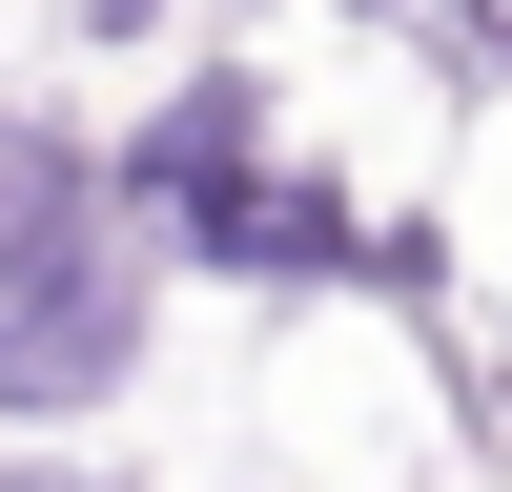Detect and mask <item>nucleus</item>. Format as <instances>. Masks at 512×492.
<instances>
[{"mask_svg": "<svg viewBox=\"0 0 512 492\" xmlns=\"http://www.w3.org/2000/svg\"><path fill=\"white\" fill-rule=\"evenodd\" d=\"M246 164H267V123H246V82H185V103L144 123V164H123V185H144V205H226Z\"/></svg>", "mask_w": 512, "mask_h": 492, "instance_id": "obj_4", "label": "nucleus"}, {"mask_svg": "<svg viewBox=\"0 0 512 492\" xmlns=\"http://www.w3.org/2000/svg\"><path fill=\"white\" fill-rule=\"evenodd\" d=\"M123 349H144V267L82 226L62 267L0 308V410H103V390H123Z\"/></svg>", "mask_w": 512, "mask_h": 492, "instance_id": "obj_1", "label": "nucleus"}, {"mask_svg": "<svg viewBox=\"0 0 512 492\" xmlns=\"http://www.w3.org/2000/svg\"><path fill=\"white\" fill-rule=\"evenodd\" d=\"M431 62H451V82H512V21H451Z\"/></svg>", "mask_w": 512, "mask_h": 492, "instance_id": "obj_5", "label": "nucleus"}, {"mask_svg": "<svg viewBox=\"0 0 512 492\" xmlns=\"http://www.w3.org/2000/svg\"><path fill=\"white\" fill-rule=\"evenodd\" d=\"M0 492H103V472H0Z\"/></svg>", "mask_w": 512, "mask_h": 492, "instance_id": "obj_6", "label": "nucleus"}, {"mask_svg": "<svg viewBox=\"0 0 512 492\" xmlns=\"http://www.w3.org/2000/svg\"><path fill=\"white\" fill-rule=\"evenodd\" d=\"M103 226V185H82V144H41V123H0V308H21L62 246Z\"/></svg>", "mask_w": 512, "mask_h": 492, "instance_id": "obj_3", "label": "nucleus"}, {"mask_svg": "<svg viewBox=\"0 0 512 492\" xmlns=\"http://www.w3.org/2000/svg\"><path fill=\"white\" fill-rule=\"evenodd\" d=\"M185 246H205L226 287H328V267H390V246H369L328 185H287V164H246L226 205H185Z\"/></svg>", "mask_w": 512, "mask_h": 492, "instance_id": "obj_2", "label": "nucleus"}]
</instances>
